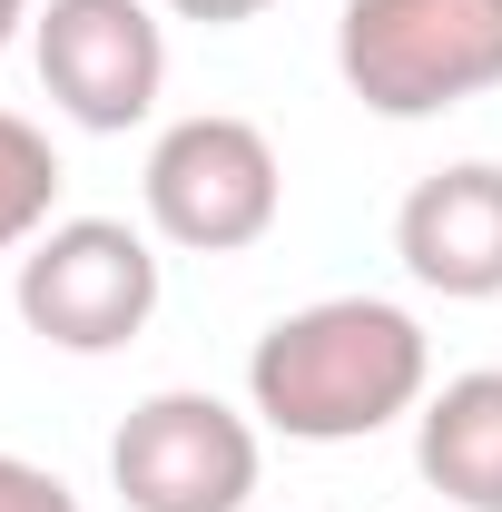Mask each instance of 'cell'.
Returning <instances> with one entry per match:
<instances>
[{
  "mask_svg": "<svg viewBox=\"0 0 502 512\" xmlns=\"http://www.w3.org/2000/svg\"><path fill=\"white\" fill-rule=\"evenodd\" d=\"M424 394H434V335L394 296H315L276 316L247 355V414L286 444H365L424 414Z\"/></svg>",
  "mask_w": 502,
  "mask_h": 512,
  "instance_id": "6da1fadb",
  "label": "cell"
},
{
  "mask_svg": "<svg viewBox=\"0 0 502 512\" xmlns=\"http://www.w3.org/2000/svg\"><path fill=\"white\" fill-rule=\"evenodd\" d=\"M335 69L375 119H443L502 89V0H345Z\"/></svg>",
  "mask_w": 502,
  "mask_h": 512,
  "instance_id": "7a4b0ae2",
  "label": "cell"
},
{
  "mask_svg": "<svg viewBox=\"0 0 502 512\" xmlns=\"http://www.w3.org/2000/svg\"><path fill=\"white\" fill-rule=\"evenodd\" d=\"M148 227L188 256H247L276 207H286V168H276V138L237 109H197V119H168L158 148H148Z\"/></svg>",
  "mask_w": 502,
  "mask_h": 512,
  "instance_id": "3957f363",
  "label": "cell"
},
{
  "mask_svg": "<svg viewBox=\"0 0 502 512\" xmlns=\"http://www.w3.org/2000/svg\"><path fill=\"white\" fill-rule=\"evenodd\" d=\"M20 325L60 355H119L158 316V247L119 217H60L20 247Z\"/></svg>",
  "mask_w": 502,
  "mask_h": 512,
  "instance_id": "277c9868",
  "label": "cell"
},
{
  "mask_svg": "<svg viewBox=\"0 0 502 512\" xmlns=\"http://www.w3.org/2000/svg\"><path fill=\"white\" fill-rule=\"evenodd\" d=\"M256 463H266L256 414H237L227 394H197V384L128 404V424L109 434V483L128 512H247Z\"/></svg>",
  "mask_w": 502,
  "mask_h": 512,
  "instance_id": "5b68a950",
  "label": "cell"
},
{
  "mask_svg": "<svg viewBox=\"0 0 502 512\" xmlns=\"http://www.w3.org/2000/svg\"><path fill=\"white\" fill-rule=\"evenodd\" d=\"M30 60H40V89L60 119L119 138L168 89V20L148 0H40Z\"/></svg>",
  "mask_w": 502,
  "mask_h": 512,
  "instance_id": "8992f818",
  "label": "cell"
},
{
  "mask_svg": "<svg viewBox=\"0 0 502 512\" xmlns=\"http://www.w3.org/2000/svg\"><path fill=\"white\" fill-rule=\"evenodd\" d=\"M394 256L414 286H434L453 306L502 296V168L453 158L434 178H414V197L394 207Z\"/></svg>",
  "mask_w": 502,
  "mask_h": 512,
  "instance_id": "52a82bcc",
  "label": "cell"
},
{
  "mask_svg": "<svg viewBox=\"0 0 502 512\" xmlns=\"http://www.w3.org/2000/svg\"><path fill=\"white\" fill-rule=\"evenodd\" d=\"M414 473L443 493V512H502V365H473L424 394Z\"/></svg>",
  "mask_w": 502,
  "mask_h": 512,
  "instance_id": "ba28073f",
  "label": "cell"
},
{
  "mask_svg": "<svg viewBox=\"0 0 502 512\" xmlns=\"http://www.w3.org/2000/svg\"><path fill=\"white\" fill-rule=\"evenodd\" d=\"M60 148L50 128H30L20 109H0V256H20L30 237H50L60 217Z\"/></svg>",
  "mask_w": 502,
  "mask_h": 512,
  "instance_id": "9c48e42d",
  "label": "cell"
},
{
  "mask_svg": "<svg viewBox=\"0 0 502 512\" xmlns=\"http://www.w3.org/2000/svg\"><path fill=\"white\" fill-rule=\"evenodd\" d=\"M0 512H79V493H69L50 463H30V453H0Z\"/></svg>",
  "mask_w": 502,
  "mask_h": 512,
  "instance_id": "30bf717a",
  "label": "cell"
},
{
  "mask_svg": "<svg viewBox=\"0 0 502 512\" xmlns=\"http://www.w3.org/2000/svg\"><path fill=\"white\" fill-rule=\"evenodd\" d=\"M168 20H197V30H237V20H256V10H276V0H158Z\"/></svg>",
  "mask_w": 502,
  "mask_h": 512,
  "instance_id": "8fae6325",
  "label": "cell"
},
{
  "mask_svg": "<svg viewBox=\"0 0 502 512\" xmlns=\"http://www.w3.org/2000/svg\"><path fill=\"white\" fill-rule=\"evenodd\" d=\"M30 20H40V0H0V50H10V40H20Z\"/></svg>",
  "mask_w": 502,
  "mask_h": 512,
  "instance_id": "7c38bea8",
  "label": "cell"
}]
</instances>
